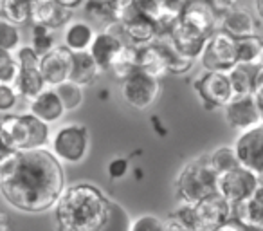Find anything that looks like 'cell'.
Returning a JSON list of instances; mask_svg holds the SVG:
<instances>
[{
    "label": "cell",
    "mask_w": 263,
    "mask_h": 231,
    "mask_svg": "<svg viewBox=\"0 0 263 231\" xmlns=\"http://www.w3.org/2000/svg\"><path fill=\"white\" fill-rule=\"evenodd\" d=\"M63 190V165L47 148L13 152L0 163V193L18 211H49Z\"/></svg>",
    "instance_id": "1"
},
{
    "label": "cell",
    "mask_w": 263,
    "mask_h": 231,
    "mask_svg": "<svg viewBox=\"0 0 263 231\" xmlns=\"http://www.w3.org/2000/svg\"><path fill=\"white\" fill-rule=\"evenodd\" d=\"M52 209L58 231H106L116 204L96 184L78 183L65 186Z\"/></svg>",
    "instance_id": "2"
},
{
    "label": "cell",
    "mask_w": 263,
    "mask_h": 231,
    "mask_svg": "<svg viewBox=\"0 0 263 231\" xmlns=\"http://www.w3.org/2000/svg\"><path fill=\"white\" fill-rule=\"evenodd\" d=\"M0 137L11 152L38 150L51 143V125L34 114H4L0 118Z\"/></svg>",
    "instance_id": "3"
},
{
    "label": "cell",
    "mask_w": 263,
    "mask_h": 231,
    "mask_svg": "<svg viewBox=\"0 0 263 231\" xmlns=\"http://www.w3.org/2000/svg\"><path fill=\"white\" fill-rule=\"evenodd\" d=\"M216 186H218V175L209 165L208 155H198L187 161L175 179L177 197L182 204L190 206L215 193Z\"/></svg>",
    "instance_id": "4"
},
{
    "label": "cell",
    "mask_w": 263,
    "mask_h": 231,
    "mask_svg": "<svg viewBox=\"0 0 263 231\" xmlns=\"http://www.w3.org/2000/svg\"><path fill=\"white\" fill-rule=\"evenodd\" d=\"M51 152L60 163L80 165L90 150V132L81 123H67L52 132Z\"/></svg>",
    "instance_id": "5"
},
{
    "label": "cell",
    "mask_w": 263,
    "mask_h": 231,
    "mask_svg": "<svg viewBox=\"0 0 263 231\" xmlns=\"http://www.w3.org/2000/svg\"><path fill=\"white\" fill-rule=\"evenodd\" d=\"M193 91L205 110L223 109L234 96L227 73L216 70H204L200 76L195 78Z\"/></svg>",
    "instance_id": "6"
},
{
    "label": "cell",
    "mask_w": 263,
    "mask_h": 231,
    "mask_svg": "<svg viewBox=\"0 0 263 231\" xmlns=\"http://www.w3.org/2000/svg\"><path fill=\"white\" fill-rule=\"evenodd\" d=\"M200 63L204 70H216V73H229L238 63L236 58V40L216 29L211 37L205 40L204 51L200 55Z\"/></svg>",
    "instance_id": "7"
},
{
    "label": "cell",
    "mask_w": 263,
    "mask_h": 231,
    "mask_svg": "<svg viewBox=\"0 0 263 231\" xmlns=\"http://www.w3.org/2000/svg\"><path fill=\"white\" fill-rule=\"evenodd\" d=\"M259 188H261V177H259V173L238 165L236 168L218 175L216 191L220 195H223L234 206L238 202L245 201V199L252 197Z\"/></svg>",
    "instance_id": "8"
},
{
    "label": "cell",
    "mask_w": 263,
    "mask_h": 231,
    "mask_svg": "<svg viewBox=\"0 0 263 231\" xmlns=\"http://www.w3.org/2000/svg\"><path fill=\"white\" fill-rule=\"evenodd\" d=\"M121 92L128 106L136 110H146L161 96V80L137 69L126 80H123Z\"/></svg>",
    "instance_id": "9"
},
{
    "label": "cell",
    "mask_w": 263,
    "mask_h": 231,
    "mask_svg": "<svg viewBox=\"0 0 263 231\" xmlns=\"http://www.w3.org/2000/svg\"><path fill=\"white\" fill-rule=\"evenodd\" d=\"M191 209H193L195 231H213L226 220L233 219V204L218 191L198 201L197 204L191 206Z\"/></svg>",
    "instance_id": "10"
},
{
    "label": "cell",
    "mask_w": 263,
    "mask_h": 231,
    "mask_svg": "<svg viewBox=\"0 0 263 231\" xmlns=\"http://www.w3.org/2000/svg\"><path fill=\"white\" fill-rule=\"evenodd\" d=\"M124 33L119 22H112L110 26L103 27L96 33L94 42H92L88 52L92 55V58L96 60L103 73L110 69L112 62L116 60V56L119 55V51L124 47Z\"/></svg>",
    "instance_id": "11"
},
{
    "label": "cell",
    "mask_w": 263,
    "mask_h": 231,
    "mask_svg": "<svg viewBox=\"0 0 263 231\" xmlns=\"http://www.w3.org/2000/svg\"><path fill=\"white\" fill-rule=\"evenodd\" d=\"M241 166L252 172L263 173V123L243 130L236 136L233 145Z\"/></svg>",
    "instance_id": "12"
},
{
    "label": "cell",
    "mask_w": 263,
    "mask_h": 231,
    "mask_svg": "<svg viewBox=\"0 0 263 231\" xmlns=\"http://www.w3.org/2000/svg\"><path fill=\"white\" fill-rule=\"evenodd\" d=\"M222 110L226 123L236 132H243L261 123L258 103L252 94L233 96V99Z\"/></svg>",
    "instance_id": "13"
},
{
    "label": "cell",
    "mask_w": 263,
    "mask_h": 231,
    "mask_svg": "<svg viewBox=\"0 0 263 231\" xmlns=\"http://www.w3.org/2000/svg\"><path fill=\"white\" fill-rule=\"evenodd\" d=\"M179 20L184 26L191 27L204 37H211L220 26L218 13L213 9V6L208 0H190L180 11Z\"/></svg>",
    "instance_id": "14"
},
{
    "label": "cell",
    "mask_w": 263,
    "mask_h": 231,
    "mask_svg": "<svg viewBox=\"0 0 263 231\" xmlns=\"http://www.w3.org/2000/svg\"><path fill=\"white\" fill-rule=\"evenodd\" d=\"M70 67H72V52L65 45H56L52 51L40 58V73L47 87H58L69 81Z\"/></svg>",
    "instance_id": "15"
},
{
    "label": "cell",
    "mask_w": 263,
    "mask_h": 231,
    "mask_svg": "<svg viewBox=\"0 0 263 231\" xmlns=\"http://www.w3.org/2000/svg\"><path fill=\"white\" fill-rule=\"evenodd\" d=\"M72 20V11L62 8L56 0H29V24L49 29L65 27Z\"/></svg>",
    "instance_id": "16"
},
{
    "label": "cell",
    "mask_w": 263,
    "mask_h": 231,
    "mask_svg": "<svg viewBox=\"0 0 263 231\" xmlns=\"http://www.w3.org/2000/svg\"><path fill=\"white\" fill-rule=\"evenodd\" d=\"M29 112L34 114L38 119L45 121L47 125H52V123H58L65 116L67 110L56 87H45L40 94L29 99Z\"/></svg>",
    "instance_id": "17"
},
{
    "label": "cell",
    "mask_w": 263,
    "mask_h": 231,
    "mask_svg": "<svg viewBox=\"0 0 263 231\" xmlns=\"http://www.w3.org/2000/svg\"><path fill=\"white\" fill-rule=\"evenodd\" d=\"M218 29H222L223 33H227L229 37H233L234 40L240 38L251 37L256 34L258 31V20L251 11L243 8H233L231 11L223 13L220 16V26Z\"/></svg>",
    "instance_id": "18"
},
{
    "label": "cell",
    "mask_w": 263,
    "mask_h": 231,
    "mask_svg": "<svg viewBox=\"0 0 263 231\" xmlns=\"http://www.w3.org/2000/svg\"><path fill=\"white\" fill-rule=\"evenodd\" d=\"M168 38L175 44V47L179 49L180 52H184V55L193 60H198L202 51H204L205 40H208L209 37H204V34L197 33V31H193L191 27L184 26L180 20H177L173 29L170 31Z\"/></svg>",
    "instance_id": "19"
},
{
    "label": "cell",
    "mask_w": 263,
    "mask_h": 231,
    "mask_svg": "<svg viewBox=\"0 0 263 231\" xmlns=\"http://www.w3.org/2000/svg\"><path fill=\"white\" fill-rule=\"evenodd\" d=\"M96 33H98V29L87 20H70L63 27V45L70 52L88 51L92 42H94Z\"/></svg>",
    "instance_id": "20"
},
{
    "label": "cell",
    "mask_w": 263,
    "mask_h": 231,
    "mask_svg": "<svg viewBox=\"0 0 263 231\" xmlns=\"http://www.w3.org/2000/svg\"><path fill=\"white\" fill-rule=\"evenodd\" d=\"M121 27H123L124 37L130 40V44L137 45V47L148 45L157 40V26L152 20H148L146 16L141 15L139 11L128 20H124Z\"/></svg>",
    "instance_id": "21"
},
{
    "label": "cell",
    "mask_w": 263,
    "mask_h": 231,
    "mask_svg": "<svg viewBox=\"0 0 263 231\" xmlns=\"http://www.w3.org/2000/svg\"><path fill=\"white\" fill-rule=\"evenodd\" d=\"M233 217L245 227H263V186L252 197L234 204Z\"/></svg>",
    "instance_id": "22"
},
{
    "label": "cell",
    "mask_w": 263,
    "mask_h": 231,
    "mask_svg": "<svg viewBox=\"0 0 263 231\" xmlns=\"http://www.w3.org/2000/svg\"><path fill=\"white\" fill-rule=\"evenodd\" d=\"M101 67L96 63L92 55L88 51L72 52V67H70V81L81 85V87H88V85L96 83V80L101 74Z\"/></svg>",
    "instance_id": "23"
},
{
    "label": "cell",
    "mask_w": 263,
    "mask_h": 231,
    "mask_svg": "<svg viewBox=\"0 0 263 231\" xmlns=\"http://www.w3.org/2000/svg\"><path fill=\"white\" fill-rule=\"evenodd\" d=\"M137 69L157 78V80H161L166 74H170L164 58L161 55V49L157 47L155 42L137 47Z\"/></svg>",
    "instance_id": "24"
},
{
    "label": "cell",
    "mask_w": 263,
    "mask_h": 231,
    "mask_svg": "<svg viewBox=\"0 0 263 231\" xmlns=\"http://www.w3.org/2000/svg\"><path fill=\"white\" fill-rule=\"evenodd\" d=\"M155 44H157V47L161 49V55H162V58H164L166 67H168L170 73L186 74L193 69V65H195L197 60L190 58V56H186L184 52H180L168 37L157 38Z\"/></svg>",
    "instance_id": "25"
},
{
    "label": "cell",
    "mask_w": 263,
    "mask_h": 231,
    "mask_svg": "<svg viewBox=\"0 0 263 231\" xmlns=\"http://www.w3.org/2000/svg\"><path fill=\"white\" fill-rule=\"evenodd\" d=\"M236 58L238 63H243V65H263V37L251 34L236 40Z\"/></svg>",
    "instance_id": "26"
},
{
    "label": "cell",
    "mask_w": 263,
    "mask_h": 231,
    "mask_svg": "<svg viewBox=\"0 0 263 231\" xmlns=\"http://www.w3.org/2000/svg\"><path fill=\"white\" fill-rule=\"evenodd\" d=\"M13 87L16 88L20 98L29 101V99H33L36 94H40V92L47 87V83H45L40 69H20L18 78H16Z\"/></svg>",
    "instance_id": "27"
},
{
    "label": "cell",
    "mask_w": 263,
    "mask_h": 231,
    "mask_svg": "<svg viewBox=\"0 0 263 231\" xmlns=\"http://www.w3.org/2000/svg\"><path fill=\"white\" fill-rule=\"evenodd\" d=\"M134 70H137V45L128 44L126 42L106 73L112 74L116 80L123 81V80H126Z\"/></svg>",
    "instance_id": "28"
},
{
    "label": "cell",
    "mask_w": 263,
    "mask_h": 231,
    "mask_svg": "<svg viewBox=\"0 0 263 231\" xmlns=\"http://www.w3.org/2000/svg\"><path fill=\"white\" fill-rule=\"evenodd\" d=\"M254 70H256V67L236 63V65L227 73L234 96L252 94V91H254Z\"/></svg>",
    "instance_id": "29"
},
{
    "label": "cell",
    "mask_w": 263,
    "mask_h": 231,
    "mask_svg": "<svg viewBox=\"0 0 263 231\" xmlns=\"http://www.w3.org/2000/svg\"><path fill=\"white\" fill-rule=\"evenodd\" d=\"M85 15H87V22L92 24L96 29H103V27L110 26L112 22H116L114 19V9L112 2H101V0H88L83 4Z\"/></svg>",
    "instance_id": "30"
},
{
    "label": "cell",
    "mask_w": 263,
    "mask_h": 231,
    "mask_svg": "<svg viewBox=\"0 0 263 231\" xmlns=\"http://www.w3.org/2000/svg\"><path fill=\"white\" fill-rule=\"evenodd\" d=\"M208 159H209V165L216 172V175H222V173L229 172V170L236 168L240 165V161L236 157V152L229 145H222V147L215 148L211 154H208Z\"/></svg>",
    "instance_id": "31"
},
{
    "label": "cell",
    "mask_w": 263,
    "mask_h": 231,
    "mask_svg": "<svg viewBox=\"0 0 263 231\" xmlns=\"http://www.w3.org/2000/svg\"><path fill=\"white\" fill-rule=\"evenodd\" d=\"M29 45L40 56L47 55L49 51L56 47V34L54 29H49L44 26H31V40Z\"/></svg>",
    "instance_id": "32"
},
{
    "label": "cell",
    "mask_w": 263,
    "mask_h": 231,
    "mask_svg": "<svg viewBox=\"0 0 263 231\" xmlns=\"http://www.w3.org/2000/svg\"><path fill=\"white\" fill-rule=\"evenodd\" d=\"M22 45V33L20 27L9 22L6 16L0 15V49L15 52Z\"/></svg>",
    "instance_id": "33"
},
{
    "label": "cell",
    "mask_w": 263,
    "mask_h": 231,
    "mask_svg": "<svg viewBox=\"0 0 263 231\" xmlns=\"http://www.w3.org/2000/svg\"><path fill=\"white\" fill-rule=\"evenodd\" d=\"M56 91H58L67 112H72V110L80 109L81 103H83V87L74 83V81L69 80V81H65V83L58 85Z\"/></svg>",
    "instance_id": "34"
},
{
    "label": "cell",
    "mask_w": 263,
    "mask_h": 231,
    "mask_svg": "<svg viewBox=\"0 0 263 231\" xmlns=\"http://www.w3.org/2000/svg\"><path fill=\"white\" fill-rule=\"evenodd\" d=\"M18 63L15 60V52L0 49V83L6 85H15L16 78H18Z\"/></svg>",
    "instance_id": "35"
},
{
    "label": "cell",
    "mask_w": 263,
    "mask_h": 231,
    "mask_svg": "<svg viewBox=\"0 0 263 231\" xmlns=\"http://www.w3.org/2000/svg\"><path fill=\"white\" fill-rule=\"evenodd\" d=\"M2 16L18 27L29 24V0H11V4L6 8Z\"/></svg>",
    "instance_id": "36"
},
{
    "label": "cell",
    "mask_w": 263,
    "mask_h": 231,
    "mask_svg": "<svg viewBox=\"0 0 263 231\" xmlns=\"http://www.w3.org/2000/svg\"><path fill=\"white\" fill-rule=\"evenodd\" d=\"M128 231H164V219L154 213H143L128 224Z\"/></svg>",
    "instance_id": "37"
},
{
    "label": "cell",
    "mask_w": 263,
    "mask_h": 231,
    "mask_svg": "<svg viewBox=\"0 0 263 231\" xmlns=\"http://www.w3.org/2000/svg\"><path fill=\"white\" fill-rule=\"evenodd\" d=\"M137 9L143 16H146L148 20H152L154 24H157L166 13H170V9L164 8L161 0H137ZM173 13V11H172ZM179 15V13H177Z\"/></svg>",
    "instance_id": "38"
},
{
    "label": "cell",
    "mask_w": 263,
    "mask_h": 231,
    "mask_svg": "<svg viewBox=\"0 0 263 231\" xmlns=\"http://www.w3.org/2000/svg\"><path fill=\"white\" fill-rule=\"evenodd\" d=\"M40 58L42 56L27 45H20L15 51V60L18 63V69H40Z\"/></svg>",
    "instance_id": "39"
},
{
    "label": "cell",
    "mask_w": 263,
    "mask_h": 231,
    "mask_svg": "<svg viewBox=\"0 0 263 231\" xmlns=\"http://www.w3.org/2000/svg\"><path fill=\"white\" fill-rule=\"evenodd\" d=\"M112 9L114 19L119 24H123L124 20H128L139 11L137 9V0H112Z\"/></svg>",
    "instance_id": "40"
},
{
    "label": "cell",
    "mask_w": 263,
    "mask_h": 231,
    "mask_svg": "<svg viewBox=\"0 0 263 231\" xmlns=\"http://www.w3.org/2000/svg\"><path fill=\"white\" fill-rule=\"evenodd\" d=\"M20 96L13 85L0 83V114H9L18 103Z\"/></svg>",
    "instance_id": "41"
},
{
    "label": "cell",
    "mask_w": 263,
    "mask_h": 231,
    "mask_svg": "<svg viewBox=\"0 0 263 231\" xmlns=\"http://www.w3.org/2000/svg\"><path fill=\"white\" fill-rule=\"evenodd\" d=\"M128 170H130V161H128L126 157H121V155L110 159L108 165H106V173H108L110 181L123 179V177L128 173Z\"/></svg>",
    "instance_id": "42"
},
{
    "label": "cell",
    "mask_w": 263,
    "mask_h": 231,
    "mask_svg": "<svg viewBox=\"0 0 263 231\" xmlns=\"http://www.w3.org/2000/svg\"><path fill=\"white\" fill-rule=\"evenodd\" d=\"M164 231H195L187 226L186 222L179 219L175 215H170L168 219H164Z\"/></svg>",
    "instance_id": "43"
},
{
    "label": "cell",
    "mask_w": 263,
    "mask_h": 231,
    "mask_svg": "<svg viewBox=\"0 0 263 231\" xmlns=\"http://www.w3.org/2000/svg\"><path fill=\"white\" fill-rule=\"evenodd\" d=\"M208 2L213 6V9H215L218 15H223V13L231 11L233 8H238V2H240V0H208Z\"/></svg>",
    "instance_id": "44"
},
{
    "label": "cell",
    "mask_w": 263,
    "mask_h": 231,
    "mask_svg": "<svg viewBox=\"0 0 263 231\" xmlns=\"http://www.w3.org/2000/svg\"><path fill=\"white\" fill-rule=\"evenodd\" d=\"M252 96L256 98V101H263V65L256 67L254 70V91Z\"/></svg>",
    "instance_id": "45"
},
{
    "label": "cell",
    "mask_w": 263,
    "mask_h": 231,
    "mask_svg": "<svg viewBox=\"0 0 263 231\" xmlns=\"http://www.w3.org/2000/svg\"><path fill=\"white\" fill-rule=\"evenodd\" d=\"M213 231H247V227H245L241 222H238V220L233 217V219H229L223 224H220L218 227H215Z\"/></svg>",
    "instance_id": "46"
},
{
    "label": "cell",
    "mask_w": 263,
    "mask_h": 231,
    "mask_svg": "<svg viewBox=\"0 0 263 231\" xmlns=\"http://www.w3.org/2000/svg\"><path fill=\"white\" fill-rule=\"evenodd\" d=\"M161 2L164 4L166 9H170V11H173V13H179L180 15V11H182L184 6H186L190 0H161Z\"/></svg>",
    "instance_id": "47"
},
{
    "label": "cell",
    "mask_w": 263,
    "mask_h": 231,
    "mask_svg": "<svg viewBox=\"0 0 263 231\" xmlns=\"http://www.w3.org/2000/svg\"><path fill=\"white\" fill-rule=\"evenodd\" d=\"M62 8H65V9H69V11H74V9H78V8H81V6L87 2V0H56Z\"/></svg>",
    "instance_id": "48"
},
{
    "label": "cell",
    "mask_w": 263,
    "mask_h": 231,
    "mask_svg": "<svg viewBox=\"0 0 263 231\" xmlns=\"http://www.w3.org/2000/svg\"><path fill=\"white\" fill-rule=\"evenodd\" d=\"M11 226H9V217L8 213L0 211V231H9Z\"/></svg>",
    "instance_id": "49"
},
{
    "label": "cell",
    "mask_w": 263,
    "mask_h": 231,
    "mask_svg": "<svg viewBox=\"0 0 263 231\" xmlns=\"http://www.w3.org/2000/svg\"><path fill=\"white\" fill-rule=\"evenodd\" d=\"M9 154H13V152L9 150L8 147H6V143H4V141H2V137H0V163L4 161V159L8 157Z\"/></svg>",
    "instance_id": "50"
},
{
    "label": "cell",
    "mask_w": 263,
    "mask_h": 231,
    "mask_svg": "<svg viewBox=\"0 0 263 231\" xmlns=\"http://www.w3.org/2000/svg\"><path fill=\"white\" fill-rule=\"evenodd\" d=\"M254 11L259 20H263V0H254Z\"/></svg>",
    "instance_id": "51"
},
{
    "label": "cell",
    "mask_w": 263,
    "mask_h": 231,
    "mask_svg": "<svg viewBox=\"0 0 263 231\" xmlns=\"http://www.w3.org/2000/svg\"><path fill=\"white\" fill-rule=\"evenodd\" d=\"M9 4H11V0H0V15L6 11V8H8Z\"/></svg>",
    "instance_id": "52"
},
{
    "label": "cell",
    "mask_w": 263,
    "mask_h": 231,
    "mask_svg": "<svg viewBox=\"0 0 263 231\" xmlns=\"http://www.w3.org/2000/svg\"><path fill=\"white\" fill-rule=\"evenodd\" d=\"M258 103V109H259V118H261V123H263V101H256Z\"/></svg>",
    "instance_id": "53"
},
{
    "label": "cell",
    "mask_w": 263,
    "mask_h": 231,
    "mask_svg": "<svg viewBox=\"0 0 263 231\" xmlns=\"http://www.w3.org/2000/svg\"><path fill=\"white\" fill-rule=\"evenodd\" d=\"M247 231H263V227H247Z\"/></svg>",
    "instance_id": "54"
},
{
    "label": "cell",
    "mask_w": 263,
    "mask_h": 231,
    "mask_svg": "<svg viewBox=\"0 0 263 231\" xmlns=\"http://www.w3.org/2000/svg\"><path fill=\"white\" fill-rule=\"evenodd\" d=\"M259 177H261V186H263V173H261V175H259Z\"/></svg>",
    "instance_id": "55"
},
{
    "label": "cell",
    "mask_w": 263,
    "mask_h": 231,
    "mask_svg": "<svg viewBox=\"0 0 263 231\" xmlns=\"http://www.w3.org/2000/svg\"><path fill=\"white\" fill-rule=\"evenodd\" d=\"M101 2H112V0H101Z\"/></svg>",
    "instance_id": "56"
}]
</instances>
